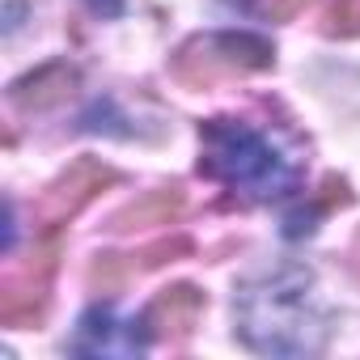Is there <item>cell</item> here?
<instances>
[{"label": "cell", "instance_id": "cell-11", "mask_svg": "<svg viewBox=\"0 0 360 360\" xmlns=\"http://www.w3.org/2000/svg\"><path fill=\"white\" fill-rule=\"evenodd\" d=\"M127 280V267H119V255H98V263L89 267V288L98 292H115Z\"/></svg>", "mask_w": 360, "mask_h": 360}, {"label": "cell", "instance_id": "cell-1", "mask_svg": "<svg viewBox=\"0 0 360 360\" xmlns=\"http://www.w3.org/2000/svg\"><path fill=\"white\" fill-rule=\"evenodd\" d=\"M233 322L238 339L263 356H314L330 330L314 271L301 263H284L246 280L233 297Z\"/></svg>", "mask_w": 360, "mask_h": 360}, {"label": "cell", "instance_id": "cell-10", "mask_svg": "<svg viewBox=\"0 0 360 360\" xmlns=\"http://www.w3.org/2000/svg\"><path fill=\"white\" fill-rule=\"evenodd\" d=\"M322 30L335 34V39L360 34V0H326V9H322Z\"/></svg>", "mask_w": 360, "mask_h": 360}, {"label": "cell", "instance_id": "cell-12", "mask_svg": "<svg viewBox=\"0 0 360 360\" xmlns=\"http://www.w3.org/2000/svg\"><path fill=\"white\" fill-rule=\"evenodd\" d=\"M85 5H89L94 13H102V18H119V13H123V0H85Z\"/></svg>", "mask_w": 360, "mask_h": 360}, {"label": "cell", "instance_id": "cell-8", "mask_svg": "<svg viewBox=\"0 0 360 360\" xmlns=\"http://www.w3.org/2000/svg\"><path fill=\"white\" fill-rule=\"evenodd\" d=\"M72 85H77V72H72L68 64H47V68H39L34 77H26V81L13 85V102L26 106V110H43V106H51V102L68 98Z\"/></svg>", "mask_w": 360, "mask_h": 360}, {"label": "cell", "instance_id": "cell-2", "mask_svg": "<svg viewBox=\"0 0 360 360\" xmlns=\"http://www.w3.org/2000/svg\"><path fill=\"white\" fill-rule=\"evenodd\" d=\"M200 169L217 183H225L229 191H238L242 200H276L288 195L301 183V161L263 127L246 123V119H208L200 127Z\"/></svg>", "mask_w": 360, "mask_h": 360}, {"label": "cell", "instance_id": "cell-5", "mask_svg": "<svg viewBox=\"0 0 360 360\" xmlns=\"http://www.w3.org/2000/svg\"><path fill=\"white\" fill-rule=\"evenodd\" d=\"M106 183H115V169H110V165H102L98 157H77V161L56 178V183L39 195V208H34L39 225H43V229H56V225L72 221Z\"/></svg>", "mask_w": 360, "mask_h": 360}, {"label": "cell", "instance_id": "cell-7", "mask_svg": "<svg viewBox=\"0 0 360 360\" xmlns=\"http://www.w3.org/2000/svg\"><path fill=\"white\" fill-rule=\"evenodd\" d=\"M200 314H204V292L195 284H169L148 301L144 326L153 339H187L195 330Z\"/></svg>", "mask_w": 360, "mask_h": 360}, {"label": "cell", "instance_id": "cell-13", "mask_svg": "<svg viewBox=\"0 0 360 360\" xmlns=\"http://www.w3.org/2000/svg\"><path fill=\"white\" fill-rule=\"evenodd\" d=\"M301 9V0H276V13L280 18H288V13H297Z\"/></svg>", "mask_w": 360, "mask_h": 360}, {"label": "cell", "instance_id": "cell-14", "mask_svg": "<svg viewBox=\"0 0 360 360\" xmlns=\"http://www.w3.org/2000/svg\"><path fill=\"white\" fill-rule=\"evenodd\" d=\"M356 276H360V246H356Z\"/></svg>", "mask_w": 360, "mask_h": 360}, {"label": "cell", "instance_id": "cell-4", "mask_svg": "<svg viewBox=\"0 0 360 360\" xmlns=\"http://www.w3.org/2000/svg\"><path fill=\"white\" fill-rule=\"evenodd\" d=\"M153 343L144 318H123L110 305H94L81 314L77 335L68 339V352L77 356H140Z\"/></svg>", "mask_w": 360, "mask_h": 360}, {"label": "cell", "instance_id": "cell-6", "mask_svg": "<svg viewBox=\"0 0 360 360\" xmlns=\"http://www.w3.org/2000/svg\"><path fill=\"white\" fill-rule=\"evenodd\" d=\"M51 271H56V242H47L34 255V267L26 276H13L0 297V318L9 326H34L43 318L47 305V288H51Z\"/></svg>", "mask_w": 360, "mask_h": 360}, {"label": "cell", "instance_id": "cell-3", "mask_svg": "<svg viewBox=\"0 0 360 360\" xmlns=\"http://www.w3.org/2000/svg\"><path fill=\"white\" fill-rule=\"evenodd\" d=\"M271 43L259 34H238V30H217V34H195L174 51L169 72L187 89H212L250 72L271 68Z\"/></svg>", "mask_w": 360, "mask_h": 360}, {"label": "cell", "instance_id": "cell-9", "mask_svg": "<svg viewBox=\"0 0 360 360\" xmlns=\"http://www.w3.org/2000/svg\"><path fill=\"white\" fill-rule=\"evenodd\" d=\"M178 208H183V195H178V187L153 191V195H144L140 204L123 208V212L115 217V229H131V221H136V225H169V221L178 217Z\"/></svg>", "mask_w": 360, "mask_h": 360}]
</instances>
